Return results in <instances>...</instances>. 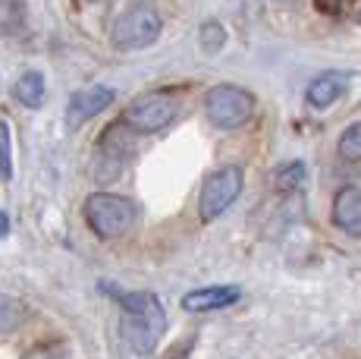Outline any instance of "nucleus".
I'll use <instances>...</instances> for the list:
<instances>
[{
	"label": "nucleus",
	"mask_w": 361,
	"mask_h": 359,
	"mask_svg": "<svg viewBox=\"0 0 361 359\" xmlns=\"http://www.w3.org/2000/svg\"><path fill=\"white\" fill-rule=\"evenodd\" d=\"M6 230H10V218L0 211V237H6Z\"/></svg>",
	"instance_id": "nucleus-18"
},
{
	"label": "nucleus",
	"mask_w": 361,
	"mask_h": 359,
	"mask_svg": "<svg viewBox=\"0 0 361 359\" xmlns=\"http://www.w3.org/2000/svg\"><path fill=\"white\" fill-rule=\"evenodd\" d=\"M339 158L343 161H361V120L343 129V136H339Z\"/></svg>",
	"instance_id": "nucleus-14"
},
{
	"label": "nucleus",
	"mask_w": 361,
	"mask_h": 359,
	"mask_svg": "<svg viewBox=\"0 0 361 359\" xmlns=\"http://www.w3.org/2000/svg\"><path fill=\"white\" fill-rule=\"evenodd\" d=\"M333 224L349 237H361V186H343L333 196Z\"/></svg>",
	"instance_id": "nucleus-8"
},
{
	"label": "nucleus",
	"mask_w": 361,
	"mask_h": 359,
	"mask_svg": "<svg viewBox=\"0 0 361 359\" xmlns=\"http://www.w3.org/2000/svg\"><path fill=\"white\" fill-rule=\"evenodd\" d=\"M13 95H16L19 105L38 107L44 101V79H41V73H23L19 82L13 86Z\"/></svg>",
	"instance_id": "nucleus-11"
},
{
	"label": "nucleus",
	"mask_w": 361,
	"mask_h": 359,
	"mask_svg": "<svg viewBox=\"0 0 361 359\" xmlns=\"http://www.w3.org/2000/svg\"><path fill=\"white\" fill-rule=\"evenodd\" d=\"M110 105H114V88H107V86H88V88H82V92H75L73 101H69L66 126L69 129H79L85 120L98 117L101 110H107Z\"/></svg>",
	"instance_id": "nucleus-7"
},
{
	"label": "nucleus",
	"mask_w": 361,
	"mask_h": 359,
	"mask_svg": "<svg viewBox=\"0 0 361 359\" xmlns=\"http://www.w3.org/2000/svg\"><path fill=\"white\" fill-rule=\"evenodd\" d=\"M239 287L224 284V287H198L192 293L183 296V309L185 312H217V309H226L233 302H239Z\"/></svg>",
	"instance_id": "nucleus-10"
},
{
	"label": "nucleus",
	"mask_w": 361,
	"mask_h": 359,
	"mask_svg": "<svg viewBox=\"0 0 361 359\" xmlns=\"http://www.w3.org/2000/svg\"><path fill=\"white\" fill-rule=\"evenodd\" d=\"M242 186H245V174L235 164H226V167H217L211 177L201 186V199H198V211L201 220H217L226 208L239 199Z\"/></svg>",
	"instance_id": "nucleus-5"
},
{
	"label": "nucleus",
	"mask_w": 361,
	"mask_h": 359,
	"mask_svg": "<svg viewBox=\"0 0 361 359\" xmlns=\"http://www.w3.org/2000/svg\"><path fill=\"white\" fill-rule=\"evenodd\" d=\"M135 205L114 192H94L85 202V220L101 240H116L135 227Z\"/></svg>",
	"instance_id": "nucleus-2"
},
{
	"label": "nucleus",
	"mask_w": 361,
	"mask_h": 359,
	"mask_svg": "<svg viewBox=\"0 0 361 359\" xmlns=\"http://www.w3.org/2000/svg\"><path fill=\"white\" fill-rule=\"evenodd\" d=\"M345 88H349V76L339 70H327L317 76V79H311L308 92H305V101L314 110H327L330 105H336V101L343 98Z\"/></svg>",
	"instance_id": "nucleus-9"
},
{
	"label": "nucleus",
	"mask_w": 361,
	"mask_h": 359,
	"mask_svg": "<svg viewBox=\"0 0 361 359\" xmlns=\"http://www.w3.org/2000/svg\"><path fill=\"white\" fill-rule=\"evenodd\" d=\"M161 13L151 4H135L129 10H123L114 19V29H110V41H114L116 51H142V47L154 45L161 35Z\"/></svg>",
	"instance_id": "nucleus-3"
},
{
	"label": "nucleus",
	"mask_w": 361,
	"mask_h": 359,
	"mask_svg": "<svg viewBox=\"0 0 361 359\" xmlns=\"http://www.w3.org/2000/svg\"><path fill=\"white\" fill-rule=\"evenodd\" d=\"M120 337L132 353H154L166 331V312L154 293H120Z\"/></svg>",
	"instance_id": "nucleus-1"
},
{
	"label": "nucleus",
	"mask_w": 361,
	"mask_h": 359,
	"mask_svg": "<svg viewBox=\"0 0 361 359\" xmlns=\"http://www.w3.org/2000/svg\"><path fill=\"white\" fill-rule=\"evenodd\" d=\"M302 180H305V164H302V161L283 164V167H276V174H274L276 189H295Z\"/></svg>",
	"instance_id": "nucleus-15"
},
{
	"label": "nucleus",
	"mask_w": 361,
	"mask_h": 359,
	"mask_svg": "<svg viewBox=\"0 0 361 359\" xmlns=\"http://www.w3.org/2000/svg\"><path fill=\"white\" fill-rule=\"evenodd\" d=\"M23 322H25V306L19 300H13V296L0 293V334L16 331Z\"/></svg>",
	"instance_id": "nucleus-13"
},
{
	"label": "nucleus",
	"mask_w": 361,
	"mask_h": 359,
	"mask_svg": "<svg viewBox=\"0 0 361 359\" xmlns=\"http://www.w3.org/2000/svg\"><path fill=\"white\" fill-rule=\"evenodd\" d=\"M179 110V101L170 92H148L138 95L135 101H129V107L123 110V123L135 133H157V129L170 126L173 117Z\"/></svg>",
	"instance_id": "nucleus-6"
},
{
	"label": "nucleus",
	"mask_w": 361,
	"mask_h": 359,
	"mask_svg": "<svg viewBox=\"0 0 361 359\" xmlns=\"http://www.w3.org/2000/svg\"><path fill=\"white\" fill-rule=\"evenodd\" d=\"M201 47H204V54H217L220 47L226 45V32L220 23H204L201 25Z\"/></svg>",
	"instance_id": "nucleus-17"
},
{
	"label": "nucleus",
	"mask_w": 361,
	"mask_h": 359,
	"mask_svg": "<svg viewBox=\"0 0 361 359\" xmlns=\"http://www.w3.org/2000/svg\"><path fill=\"white\" fill-rule=\"evenodd\" d=\"M204 114L214 126L220 129H239L252 120L255 114V95L245 92V88L233 86V82H224V86L207 88L204 95Z\"/></svg>",
	"instance_id": "nucleus-4"
},
{
	"label": "nucleus",
	"mask_w": 361,
	"mask_h": 359,
	"mask_svg": "<svg viewBox=\"0 0 361 359\" xmlns=\"http://www.w3.org/2000/svg\"><path fill=\"white\" fill-rule=\"evenodd\" d=\"M0 180L10 183L13 180V142H10V126L0 120Z\"/></svg>",
	"instance_id": "nucleus-16"
},
{
	"label": "nucleus",
	"mask_w": 361,
	"mask_h": 359,
	"mask_svg": "<svg viewBox=\"0 0 361 359\" xmlns=\"http://www.w3.org/2000/svg\"><path fill=\"white\" fill-rule=\"evenodd\" d=\"M25 25L23 0H0V35H13Z\"/></svg>",
	"instance_id": "nucleus-12"
}]
</instances>
